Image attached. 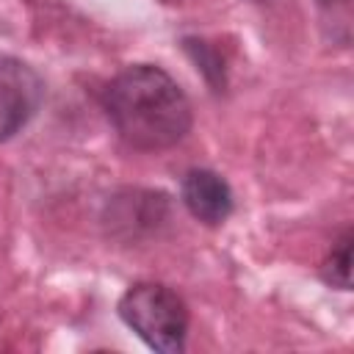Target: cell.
Masks as SVG:
<instances>
[{"label": "cell", "mask_w": 354, "mask_h": 354, "mask_svg": "<svg viewBox=\"0 0 354 354\" xmlns=\"http://www.w3.org/2000/svg\"><path fill=\"white\" fill-rule=\"evenodd\" d=\"M166 194H152V191H133L130 199L116 202V213L111 216L113 227L127 230L133 227V235L138 232H152L163 218H166Z\"/></svg>", "instance_id": "cell-5"}, {"label": "cell", "mask_w": 354, "mask_h": 354, "mask_svg": "<svg viewBox=\"0 0 354 354\" xmlns=\"http://www.w3.org/2000/svg\"><path fill=\"white\" fill-rule=\"evenodd\" d=\"M180 196L188 213L207 227L224 224L232 213V191L227 180L210 169H191L183 177Z\"/></svg>", "instance_id": "cell-4"}, {"label": "cell", "mask_w": 354, "mask_h": 354, "mask_svg": "<svg viewBox=\"0 0 354 354\" xmlns=\"http://www.w3.org/2000/svg\"><path fill=\"white\" fill-rule=\"evenodd\" d=\"M41 100L44 83L39 72L14 55H0V144L30 122Z\"/></svg>", "instance_id": "cell-3"}, {"label": "cell", "mask_w": 354, "mask_h": 354, "mask_svg": "<svg viewBox=\"0 0 354 354\" xmlns=\"http://www.w3.org/2000/svg\"><path fill=\"white\" fill-rule=\"evenodd\" d=\"M321 277L332 288H340V290H348L351 288V230H346L335 241L329 257L321 266Z\"/></svg>", "instance_id": "cell-6"}, {"label": "cell", "mask_w": 354, "mask_h": 354, "mask_svg": "<svg viewBox=\"0 0 354 354\" xmlns=\"http://www.w3.org/2000/svg\"><path fill=\"white\" fill-rule=\"evenodd\" d=\"M102 105L122 141L133 149H169L191 130V102L185 91L152 64L122 69L105 86Z\"/></svg>", "instance_id": "cell-1"}, {"label": "cell", "mask_w": 354, "mask_h": 354, "mask_svg": "<svg viewBox=\"0 0 354 354\" xmlns=\"http://www.w3.org/2000/svg\"><path fill=\"white\" fill-rule=\"evenodd\" d=\"M160 3H180V0H160Z\"/></svg>", "instance_id": "cell-8"}, {"label": "cell", "mask_w": 354, "mask_h": 354, "mask_svg": "<svg viewBox=\"0 0 354 354\" xmlns=\"http://www.w3.org/2000/svg\"><path fill=\"white\" fill-rule=\"evenodd\" d=\"M183 44L191 53V58L196 61V69H202L205 77L210 80V86L216 91H221V86H224V61H221V55L202 39H185Z\"/></svg>", "instance_id": "cell-7"}, {"label": "cell", "mask_w": 354, "mask_h": 354, "mask_svg": "<svg viewBox=\"0 0 354 354\" xmlns=\"http://www.w3.org/2000/svg\"><path fill=\"white\" fill-rule=\"evenodd\" d=\"M119 318L155 351L180 354L188 337L185 301L160 282H138L119 299Z\"/></svg>", "instance_id": "cell-2"}]
</instances>
